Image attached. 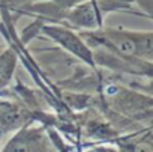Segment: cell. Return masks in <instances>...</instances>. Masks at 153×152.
I'll return each mask as SVG.
<instances>
[{"mask_svg": "<svg viewBox=\"0 0 153 152\" xmlns=\"http://www.w3.org/2000/svg\"><path fill=\"white\" fill-rule=\"evenodd\" d=\"M89 41L104 47L113 56H119L122 59H135L141 62L152 60L153 44H152V32L140 33V32H126V30H101L92 35H84Z\"/></svg>", "mask_w": 153, "mask_h": 152, "instance_id": "obj_1", "label": "cell"}, {"mask_svg": "<svg viewBox=\"0 0 153 152\" xmlns=\"http://www.w3.org/2000/svg\"><path fill=\"white\" fill-rule=\"evenodd\" d=\"M42 32L48 38H51L56 44H59L66 51H69L71 54H74L78 59L84 60L86 63L95 66L93 51L90 50V47L78 35H76L75 32H72L71 29H68L65 26H44Z\"/></svg>", "mask_w": 153, "mask_h": 152, "instance_id": "obj_2", "label": "cell"}, {"mask_svg": "<svg viewBox=\"0 0 153 152\" xmlns=\"http://www.w3.org/2000/svg\"><path fill=\"white\" fill-rule=\"evenodd\" d=\"M26 122L27 115L24 110L9 104H0V136L23 127Z\"/></svg>", "mask_w": 153, "mask_h": 152, "instance_id": "obj_5", "label": "cell"}, {"mask_svg": "<svg viewBox=\"0 0 153 152\" xmlns=\"http://www.w3.org/2000/svg\"><path fill=\"white\" fill-rule=\"evenodd\" d=\"M0 51H2V50H0Z\"/></svg>", "mask_w": 153, "mask_h": 152, "instance_id": "obj_8", "label": "cell"}, {"mask_svg": "<svg viewBox=\"0 0 153 152\" xmlns=\"http://www.w3.org/2000/svg\"><path fill=\"white\" fill-rule=\"evenodd\" d=\"M68 21L78 29H98L101 27L102 17L99 5L95 2H84L74 6L68 14Z\"/></svg>", "mask_w": 153, "mask_h": 152, "instance_id": "obj_3", "label": "cell"}, {"mask_svg": "<svg viewBox=\"0 0 153 152\" xmlns=\"http://www.w3.org/2000/svg\"><path fill=\"white\" fill-rule=\"evenodd\" d=\"M17 65V56L12 50L0 51V89L9 85Z\"/></svg>", "mask_w": 153, "mask_h": 152, "instance_id": "obj_6", "label": "cell"}, {"mask_svg": "<svg viewBox=\"0 0 153 152\" xmlns=\"http://www.w3.org/2000/svg\"><path fill=\"white\" fill-rule=\"evenodd\" d=\"M45 148V137L41 131L24 128L20 130L5 146L3 152H41Z\"/></svg>", "mask_w": 153, "mask_h": 152, "instance_id": "obj_4", "label": "cell"}, {"mask_svg": "<svg viewBox=\"0 0 153 152\" xmlns=\"http://www.w3.org/2000/svg\"><path fill=\"white\" fill-rule=\"evenodd\" d=\"M137 152H152V145L150 142H141L138 146H137Z\"/></svg>", "mask_w": 153, "mask_h": 152, "instance_id": "obj_7", "label": "cell"}]
</instances>
